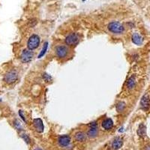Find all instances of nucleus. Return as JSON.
<instances>
[{
	"instance_id": "obj_7",
	"label": "nucleus",
	"mask_w": 150,
	"mask_h": 150,
	"mask_svg": "<svg viewBox=\"0 0 150 150\" xmlns=\"http://www.w3.org/2000/svg\"><path fill=\"white\" fill-rule=\"evenodd\" d=\"M89 127H90V128H89L87 133L88 137L90 138L96 137L98 134V126H97V124H96V122H91L90 124H89Z\"/></svg>"
},
{
	"instance_id": "obj_2",
	"label": "nucleus",
	"mask_w": 150,
	"mask_h": 150,
	"mask_svg": "<svg viewBox=\"0 0 150 150\" xmlns=\"http://www.w3.org/2000/svg\"><path fill=\"white\" fill-rule=\"evenodd\" d=\"M39 44H40V38L39 35H35V34L31 35L27 42L29 50H33L37 49L39 47Z\"/></svg>"
},
{
	"instance_id": "obj_3",
	"label": "nucleus",
	"mask_w": 150,
	"mask_h": 150,
	"mask_svg": "<svg viewBox=\"0 0 150 150\" xmlns=\"http://www.w3.org/2000/svg\"><path fill=\"white\" fill-rule=\"evenodd\" d=\"M68 52H69V50H68V47L65 45H59L55 49L56 56L59 58H61V59L66 57L68 54Z\"/></svg>"
},
{
	"instance_id": "obj_21",
	"label": "nucleus",
	"mask_w": 150,
	"mask_h": 150,
	"mask_svg": "<svg viewBox=\"0 0 150 150\" xmlns=\"http://www.w3.org/2000/svg\"><path fill=\"white\" fill-rule=\"evenodd\" d=\"M19 115L20 116H21V118H22V119H23V120L24 121V122H26V119H25V117H24V116H23V113H22V111H21V110H20L19 111Z\"/></svg>"
},
{
	"instance_id": "obj_5",
	"label": "nucleus",
	"mask_w": 150,
	"mask_h": 150,
	"mask_svg": "<svg viewBox=\"0 0 150 150\" xmlns=\"http://www.w3.org/2000/svg\"><path fill=\"white\" fill-rule=\"evenodd\" d=\"M18 72L16 71L15 70L10 71H8L5 75L4 80L6 83H14L16 80H18Z\"/></svg>"
},
{
	"instance_id": "obj_11",
	"label": "nucleus",
	"mask_w": 150,
	"mask_h": 150,
	"mask_svg": "<svg viewBox=\"0 0 150 150\" xmlns=\"http://www.w3.org/2000/svg\"><path fill=\"white\" fill-rule=\"evenodd\" d=\"M102 127H103L104 129L107 130V131L110 130L112 128L114 127V122L111 119L107 118L102 122Z\"/></svg>"
},
{
	"instance_id": "obj_20",
	"label": "nucleus",
	"mask_w": 150,
	"mask_h": 150,
	"mask_svg": "<svg viewBox=\"0 0 150 150\" xmlns=\"http://www.w3.org/2000/svg\"><path fill=\"white\" fill-rule=\"evenodd\" d=\"M29 23H30V26H31L32 27H33V26H35V24L37 23V21H36V20L32 19V20L29 21Z\"/></svg>"
},
{
	"instance_id": "obj_23",
	"label": "nucleus",
	"mask_w": 150,
	"mask_h": 150,
	"mask_svg": "<svg viewBox=\"0 0 150 150\" xmlns=\"http://www.w3.org/2000/svg\"><path fill=\"white\" fill-rule=\"evenodd\" d=\"M145 150H150V144H149L145 147Z\"/></svg>"
},
{
	"instance_id": "obj_8",
	"label": "nucleus",
	"mask_w": 150,
	"mask_h": 150,
	"mask_svg": "<svg viewBox=\"0 0 150 150\" xmlns=\"http://www.w3.org/2000/svg\"><path fill=\"white\" fill-rule=\"evenodd\" d=\"M141 108L143 110H147L150 107V98L148 94H146L143 96L141 101H140Z\"/></svg>"
},
{
	"instance_id": "obj_1",
	"label": "nucleus",
	"mask_w": 150,
	"mask_h": 150,
	"mask_svg": "<svg viewBox=\"0 0 150 150\" xmlns=\"http://www.w3.org/2000/svg\"><path fill=\"white\" fill-rule=\"evenodd\" d=\"M107 28H108L109 31L114 34H122L125 31L124 26L119 22H116V21H113L109 23Z\"/></svg>"
},
{
	"instance_id": "obj_17",
	"label": "nucleus",
	"mask_w": 150,
	"mask_h": 150,
	"mask_svg": "<svg viewBox=\"0 0 150 150\" xmlns=\"http://www.w3.org/2000/svg\"><path fill=\"white\" fill-rule=\"evenodd\" d=\"M116 107V110L118 112H122L125 107V104L124 102H119V103L117 104Z\"/></svg>"
},
{
	"instance_id": "obj_22",
	"label": "nucleus",
	"mask_w": 150,
	"mask_h": 150,
	"mask_svg": "<svg viewBox=\"0 0 150 150\" xmlns=\"http://www.w3.org/2000/svg\"><path fill=\"white\" fill-rule=\"evenodd\" d=\"M24 135V136H23V137L24 138V140H26V143H29V138L28 137V136H27L26 135Z\"/></svg>"
},
{
	"instance_id": "obj_13",
	"label": "nucleus",
	"mask_w": 150,
	"mask_h": 150,
	"mask_svg": "<svg viewBox=\"0 0 150 150\" xmlns=\"http://www.w3.org/2000/svg\"><path fill=\"white\" fill-rule=\"evenodd\" d=\"M132 41L137 45H140L143 43V39L139 34L134 33L132 35Z\"/></svg>"
},
{
	"instance_id": "obj_14",
	"label": "nucleus",
	"mask_w": 150,
	"mask_h": 150,
	"mask_svg": "<svg viewBox=\"0 0 150 150\" xmlns=\"http://www.w3.org/2000/svg\"><path fill=\"white\" fill-rule=\"evenodd\" d=\"M127 88L128 89H132L135 87V86H136V79L134 76L130 77L127 81Z\"/></svg>"
},
{
	"instance_id": "obj_19",
	"label": "nucleus",
	"mask_w": 150,
	"mask_h": 150,
	"mask_svg": "<svg viewBox=\"0 0 150 150\" xmlns=\"http://www.w3.org/2000/svg\"><path fill=\"white\" fill-rule=\"evenodd\" d=\"M42 77H43V79L44 80V81L47 83L50 82L51 80H52V77H51L49 74H47V73L43 74V75H42Z\"/></svg>"
},
{
	"instance_id": "obj_15",
	"label": "nucleus",
	"mask_w": 150,
	"mask_h": 150,
	"mask_svg": "<svg viewBox=\"0 0 150 150\" xmlns=\"http://www.w3.org/2000/svg\"><path fill=\"white\" fill-rule=\"evenodd\" d=\"M74 138L77 141L83 142L86 140V135L82 131H79V132L75 134Z\"/></svg>"
},
{
	"instance_id": "obj_12",
	"label": "nucleus",
	"mask_w": 150,
	"mask_h": 150,
	"mask_svg": "<svg viewBox=\"0 0 150 150\" xmlns=\"http://www.w3.org/2000/svg\"><path fill=\"white\" fill-rule=\"evenodd\" d=\"M122 144H123V141L122 139L119 137H116L112 143V148L114 150H118L122 146Z\"/></svg>"
},
{
	"instance_id": "obj_6",
	"label": "nucleus",
	"mask_w": 150,
	"mask_h": 150,
	"mask_svg": "<svg viewBox=\"0 0 150 150\" xmlns=\"http://www.w3.org/2000/svg\"><path fill=\"white\" fill-rule=\"evenodd\" d=\"M33 53L30 50H24L22 52L20 56L21 61L23 62V63H28L32 61V58H33Z\"/></svg>"
},
{
	"instance_id": "obj_24",
	"label": "nucleus",
	"mask_w": 150,
	"mask_h": 150,
	"mask_svg": "<svg viewBox=\"0 0 150 150\" xmlns=\"http://www.w3.org/2000/svg\"><path fill=\"white\" fill-rule=\"evenodd\" d=\"M35 150H41V149H35Z\"/></svg>"
},
{
	"instance_id": "obj_18",
	"label": "nucleus",
	"mask_w": 150,
	"mask_h": 150,
	"mask_svg": "<svg viewBox=\"0 0 150 150\" xmlns=\"http://www.w3.org/2000/svg\"><path fill=\"white\" fill-rule=\"evenodd\" d=\"M47 47H48V43L46 42L45 44H44V46H43V47H42V50H41V51L40 54L39 55V58H41L42 56L45 54V53H46V51H47Z\"/></svg>"
},
{
	"instance_id": "obj_10",
	"label": "nucleus",
	"mask_w": 150,
	"mask_h": 150,
	"mask_svg": "<svg viewBox=\"0 0 150 150\" xmlns=\"http://www.w3.org/2000/svg\"><path fill=\"white\" fill-rule=\"evenodd\" d=\"M33 125L35 126V129L38 132L41 133L44 131V125L42 122L41 119H35L33 121Z\"/></svg>"
},
{
	"instance_id": "obj_16",
	"label": "nucleus",
	"mask_w": 150,
	"mask_h": 150,
	"mask_svg": "<svg viewBox=\"0 0 150 150\" xmlns=\"http://www.w3.org/2000/svg\"><path fill=\"white\" fill-rule=\"evenodd\" d=\"M138 135L140 137H145L146 136V126L143 124H141L139 126L137 131Z\"/></svg>"
},
{
	"instance_id": "obj_9",
	"label": "nucleus",
	"mask_w": 150,
	"mask_h": 150,
	"mask_svg": "<svg viewBox=\"0 0 150 150\" xmlns=\"http://www.w3.org/2000/svg\"><path fill=\"white\" fill-rule=\"evenodd\" d=\"M71 142V138L70 137L68 136V135H63L59 137L58 139V143H59V145L62 147H65L69 145V143Z\"/></svg>"
},
{
	"instance_id": "obj_4",
	"label": "nucleus",
	"mask_w": 150,
	"mask_h": 150,
	"mask_svg": "<svg viewBox=\"0 0 150 150\" xmlns=\"http://www.w3.org/2000/svg\"><path fill=\"white\" fill-rule=\"evenodd\" d=\"M79 39V35L77 33H71L65 38V44L68 46H74L78 43Z\"/></svg>"
}]
</instances>
